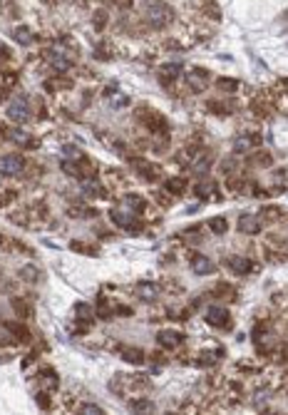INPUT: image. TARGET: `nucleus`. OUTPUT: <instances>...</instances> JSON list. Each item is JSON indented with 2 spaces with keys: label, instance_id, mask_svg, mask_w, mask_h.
I'll list each match as a JSON object with an SVG mask.
<instances>
[{
  "label": "nucleus",
  "instance_id": "nucleus-32",
  "mask_svg": "<svg viewBox=\"0 0 288 415\" xmlns=\"http://www.w3.org/2000/svg\"><path fill=\"white\" fill-rule=\"evenodd\" d=\"M62 172H67L70 177H79V169L75 167V162H62Z\"/></svg>",
  "mask_w": 288,
  "mask_h": 415
},
{
  "label": "nucleus",
  "instance_id": "nucleus-33",
  "mask_svg": "<svg viewBox=\"0 0 288 415\" xmlns=\"http://www.w3.org/2000/svg\"><path fill=\"white\" fill-rule=\"evenodd\" d=\"M211 189H214L211 184H199L194 192H196V197H207V194H211Z\"/></svg>",
  "mask_w": 288,
  "mask_h": 415
},
{
  "label": "nucleus",
  "instance_id": "nucleus-27",
  "mask_svg": "<svg viewBox=\"0 0 288 415\" xmlns=\"http://www.w3.org/2000/svg\"><path fill=\"white\" fill-rule=\"evenodd\" d=\"M75 313H77L79 321H90V318H92V309L85 306V304H77V306H75Z\"/></svg>",
  "mask_w": 288,
  "mask_h": 415
},
{
  "label": "nucleus",
  "instance_id": "nucleus-38",
  "mask_svg": "<svg viewBox=\"0 0 288 415\" xmlns=\"http://www.w3.org/2000/svg\"><path fill=\"white\" fill-rule=\"evenodd\" d=\"M0 246H3V234H0Z\"/></svg>",
  "mask_w": 288,
  "mask_h": 415
},
{
  "label": "nucleus",
  "instance_id": "nucleus-36",
  "mask_svg": "<svg viewBox=\"0 0 288 415\" xmlns=\"http://www.w3.org/2000/svg\"><path fill=\"white\" fill-rule=\"evenodd\" d=\"M13 306H15V311H18L20 316H25V313H30V309H27V306H23V301H13Z\"/></svg>",
  "mask_w": 288,
  "mask_h": 415
},
{
  "label": "nucleus",
  "instance_id": "nucleus-24",
  "mask_svg": "<svg viewBox=\"0 0 288 415\" xmlns=\"http://www.w3.org/2000/svg\"><path fill=\"white\" fill-rule=\"evenodd\" d=\"M134 413H152L154 410V405L149 403V400H144V398H139V400H132V405H130Z\"/></svg>",
  "mask_w": 288,
  "mask_h": 415
},
{
  "label": "nucleus",
  "instance_id": "nucleus-22",
  "mask_svg": "<svg viewBox=\"0 0 288 415\" xmlns=\"http://www.w3.org/2000/svg\"><path fill=\"white\" fill-rule=\"evenodd\" d=\"M209 229H211L214 234H224V232L229 229V224H226V219H224V216H214V219L209 221Z\"/></svg>",
  "mask_w": 288,
  "mask_h": 415
},
{
  "label": "nucleus",
  "instance_id": "nucleus-2",
  "mask_svg": "<svg viewBox=\"0 0 288 415\" xmlns=\"http://www.w3.org/2000/svg\"><path fill=\"white\" fill-rule=\"evenodd\" d=\"M147 20H149L154 27H161V25H167V23L172 20V10L164 5V3H157V5H152V8L147 10Z\"/></svg>",
  "mask_w": 288,
  "mask_h": 415
},
{
  "label": "nucleus",
  "instance_id": "nucleus-4",
  "mask_svg": "<svg viewBox=\"0 0 288 415\" xmlns=\"http://www.w3.org/2000/svg\"><path fill=\"white\" fill-rule=\"evenodd\" d=\"M157 343H159L161 348H167V351H174V348H179V346L184 343V336H182L179 331L167 328V331H161V333L157 336Z\"/></svg>",
  "mask_w": 288,
  "mask_h": 415
},
{
  "label": "nucleus",
  "instance_id": "nucleus-19",
  "mask_svg": "<svg viewBox=\"0 0 288 415\" xmlns=\"http://www.w3.org/2000/svg\"><path fill=\"white\" fill-rule=\"evenodd\" d=\"M283 216V209L281 207H263L261 209V219L263 221H278Z\"/></svg>",
  "mask_w": 288,
  "mask_h": 415
},
{
  "label": "nucleus",
  "instance_id": "nucleus-15",
  "mask_svg": "<svg viewBox=\"0 0 288 415\" xmlns=\"http://www.w3.org/2000/svg\"><path fill=\"white\" fill-rule=\"evenodd\" d=\"M13 37H15V43H20V45H30L35 35H32L30 27H15V30H13Z\"/></svg>",
  "mask_w": 288,
  "mask_h": 415
},
{
  "label": "nucleus",
  "instance_id": "nucleus-20",
  "mask_svg": "<svg viewBox=\"0 0 288 415\" xmlns=\"http://www.w3.org/2000/svg\"><path fill=\"white\" fill-rule=\"evenodd\" d=\"M211 169V162L207 159V157H196L194 162H191V172L194 174H207Z\"/></svg>",
  "mask_w": 288,
  "mask_h": 415
},
{
  "label": "nucleus",
  "instance_id": "nucleus-35",
  "mask_svg": "<svg viewBox=\"0 0 288 415\" xmlns=\"http://www.w3.org/2000/svg\"><path fill=\"white\" fill-rule=\"evenodd\" d=\"M10 137H13L15 142H20V144H25V142H27V134H25V132H20V130H13V132H10Z\"/></svg>",
  "mask_w": 288,
  "mask_h": 415
},
{
  "label": "nucleus",
  "instance_id": "nucleus-14",
  "mask_svg": "<svg viewBox=\"0 0 288 415\" xmlns=\"http://www.w3.org/2000/svg\"><path fill=\"white\" fill-rule=\"evenodd\" d=\"M134 167H137V172L147 179V182H152V179H157V174H159V169L154 167V164H149V162H134Z\"/></svg>",
  "mask_w": 288,
  "mask_h": 415
},
{
  "label": "nucleus",
  "instance_id": "nucleus-16",
  "mask_svg": "<svg viewBox=\"0 0 288 415\" xmlns=\"http://www.w3.org/2000/svg\"><path fill=\"white\" fill-rule=\"evenodd\" d=\"M122 358L125 361H130V363H144V351H139V348H122Z\"/></svg>",
  "mask_w": 288,
  "mask_h": 415
},
{
  "label": "nucleus",
  "instance_id": "nucleus-13",
  "mask_svg": "<svg viewBox=\"0 0 288 415\" xmlns=\"http://www.w3.org/2000/svg\"><path fill=\"white\" fill-rule=\"evenodd\" d=\"M164 189H167L169 194H184V189H186V182H184V179H179V177H174V179H167V182H164Z\"/></svg>",
  "mask_w": 288,
  "mask_h": 415
},
{
  "label": "nucleus",
  "instance_id": "nucleus-34",
  "mask_svg": "<svg viewBox=\"0 0 288 415\" xmlns=\"http://www.w3.org/2000/svg\"><path fill=\"white\" fill-rule=\"evenodd\" d=\"M105 23H107V13H102V10H100V13H95V27H97V30H102V25H105Z\"/></svg>",
  "mask_w": 288,
  "mask_h": 415
},
{
  "label": "nucleus",
  "instance_id": "nucleus-31",
  "mask_svg": "<svg viewBox=\"0 0 288 415\" xmlns=\"http://www.w3.org/2000/svg\"><path fill=\"white\" fill-rule=\"evenodd\" d=\"M209 109H211V112H219V115H229V112H231L229 104H216V102H209Z\"/></svg>",
  "mask_w": 288,
  "mask_h": 415
},
{
  "label": "nucleus",
  "instance_id": "nucleus-8",
  "mask_svg": "<svg viewBox=\"0 0 288 415\" xmlns=\"http://www.w3.org/2000/svg\"><path fill=\"white\" fill-rule=\"evenodd\" d=\"M159 293H161V288H159L157 284H152V281L137 284V296H139L142 301H154V298H159Z\"/></svg>",
  "mask_w": 288,
  "mask_h": 415
},
{
  "label": "nucleus",
  "instance_id": "nucleus-29",
  "mask_svg": "<svg viewBox=\"0 0 288 415\" xmlns=\"http://www.w3.org/2000/svg\"><path fill=\"white\" fill-rule=\"evenodd\" d=\"M251 142H254V139H246V137H236V142H234V149H236V152H246V149L251 147Z\"/></svg>",
  "mask_w": 288,
  "mask_h": 415
},
{
  "label": "nucleus",
  "instance_id": "nucleus-9",
  "mask_svg": "<svg viewBox=\"0 0 288 415\" xmlns=\"http://www.w3.org/2000/svg\"><path fill=\"white\" fill-rule=\"evenodd\" d=\"M3 333H8V338H15V341H30L27 328L20 323H3Z\"/></svg>",
  "mask_w": 288,
  "mask_h": 415
},
{
  "label": "nucleus",
  "instance_id": "nucleus-37",
  "mask_svg": "<svg viewBox=\"0 0 288 415\" xmlns=\"http://www.w3.org/2000/svg\"><path fill=\"white\" fill-rule=\"evenodd\" d=\"M5 100H8V92H5L3 87H0V102H5Z\"/></svg>",
  "mask_w": 288,
  "mask_h": 415
},
{
  "label": "nucleus",
  "instance_id": "nucleus-3",
  "mask_svg": "<svg viewBox=\"0 0 288 415\" xmlns=\"http://www.w3.org/2000/svg\"><path fill=\"white\" fill-rule=\"evenodd\" d=\"M23 164H25V159L20 155H5V157H0V174H5V177L20 174Z\"/></svg>",
  "mask_w": 288,
  "mask_h": 415
},
{
  "label": "nucleus",
  "instance_id": "nucleus-25",
  "mask_svg": "<svg viewBox=\"0 0 288 415\" xmlns=\"http://www.w3.org/2000/svg\"><path fill=\"white\" fill-rule=\"evenodd\" d=\"M79 413H85V415H102L105 408H100V405H95V403H82V405H79Z\"/></svg>",
  "mask_w": 288,
  "mask_h": 415
},
{
  "label": "nucleus",
  "instance_id": "nucleus-17",
  "mask_svg": "<svg viewBox=\"0 0 288 415\" xmlns=\"http://www.w3.org/2000/svg\"><path fill=\"white\" fill-rule=\"evenodd\" d=\"M50 65H52L55 70H70V67H72V60H67L62 52H52V55H50Z\"/></svg>",
  "mask_w": 288,
  "mask_h": 415
},
{
  "label": "nucleus",
  "instance_id": "nucleus-12",
  "mask_svg": "<svg viewBox=\"0 0 288 415\" xmlns=\"http://www.w3.org/2000/svg\"><path fill=\"white\" fill-rule=\"evenodd\" d=\"M189 85H191V90L201 92L204 87H207V70H194L189 75Z\"/></svg>",
  "mask_w": 288,
  "mask_h": 415
},
{
  "label": "nucleus",
  "instance_id": "nucleus-18",
  "mask_svg": "<svg viewBox=\"0 0 288 415\" xmlns=\"http://www.w3.org/2000/svg\"><path fill=\"white\" fill-rule=\"evenodd\" d=\"M125 209H130V211H142V209H144V199H142L139 194H127V197H125Z\"/></svg>",
  "mask_w": 288,
  "mask_h": 415
},
{
  "label": "nucleus",
  "instance_id": "nucleus-28",
  "mask_svg": "<svg viewBox=\"0 0 288 415\" xmlns=\"http://www.w3.org/2000/svg\"><path fill=\"white\" fill-rule=\"evenodd\" d=\"M20 276H23L25 281H37V279H40V271H37L35 266H23V269H20Z\"/></svg>",
  "mask_w": 288,
  "mask_h": 415
},
{
  "label": "nucleus",
  "instance_id": "nucleus-21",
  "mask_svg": "<svg viewBox=\"0 0 288 415\" xmlns=\"http://www.w3.org/2000/svg\"><path fill=\"white\" fill-rule=\"evenodd\" d=\"M62 157H65V162H82V159H85L79 149H77V147H70V144L62 149Z\"/></svg>",
  "mask_w": 288,
  "mask_h": 415
},
{
  "label": "nucleus",
  "instance_id": "nucleus-23",
  "mask_svg": "<svg viewBox=\"0 0 288 415\" xmlns=\"http://www.w3.org/2000/svg\"><path fill=\"white\" fill-rule=\"evenodd\" d=\"M216 87H219L221 92H236V90H238V82L231 80V78H221V80L216 82Z\"/></svg>",
  "mask_w": 288,
  "mask_h": 415
},
{
  "label": "nucleus",
  "instance_id": "nucleus-5",
  "mask_svg": "<svg viewBox=\"0 0 288 415\" xmlns=\"http://www.w3.org/2000/svg\"><path fill=\"white\" fill-rule=\"evenodd\" d=\"M191 271H194V274H199V276H209V274H214V271H216V263H214L209 256L196 254V256L191 259Z\"/></svg>",
  "mask_w": 288,
  "mask_h": 415
},
{
  "label": "nucleus",
  "instance_id": "nucleus-30",
  "mask_svg": "<svg viewBox=\"0 0 288 415\" xmlns=\"http://www.w3.org/2000/svg\"><path fill=\"white\" fill-rule=\"evenodd\" d=\"M254 162H256L259 167H271V155H268V152H259V155L254 157Z\"/></svg>",
  "mask_w": 288,
  "mask_h": 415
},
{
  "label": "nucleus",
  "instance_id": "nucleus-7",
  "mask_svg": "<svg viewBox=\"0 0 288 415\" xmlns=\"http://www.w3.org/2000/svg\"><path fill=\"white\" fill-rule=\"evenodd\" d=\"M238 232H243V234H259L261 232V219H256L251 214H243L238 219Z\"/></svg>",
  "mask_w": 288,
  "mask_h": 415
},
{
  "label": "nucleus",
  "instance_id": "nucleus-1",
  "mask_svg": "<svg viewBox=\"0 0 288 415\" xmlns=\"http://www.w3.org/2000/svg\"><path fill=\"white\" fill-rule=\"evenodd\" d=\"M229 318H231V316H229V311H226L224 306H209V309H207V323L214 326V328H229V326H231Z\"/></svg>",
  "mask_w": 288,
  "mask_h": 415
},
{
  "label": "nucleus",
  "instance_id": "nucleus-26",
  "mask_svg": "<svg viewBox=\"0 0 288 415\" xmlns=\"http://www.w3.org/2000/svg\"><path fill=\"white\" fill-rule=\"evenodd\" d=\"M109 216L114 219V224H117V226H125V229H132V221H130L125 214H122V211H117V209H114Z\"/></svg>",
  "mask_w": 288,
  "mask_h": 415
},
{
  "label": "nucleus",
  "instance_id": "nucleus-11",
  "mask_svg": "<svg viewBox=\"0 0 288 415\" xmlns=\"http://www.w3.org/2000/svg\"><path fill=\"white\" fill-rule=\"evenodd\" d=\"M229 266H231V269H234V274H238V276H243V274H249V271H251L249 259H241V256H231V259H229Z\"/></svg>",
  "mask_w": 288,
  "mask_h": 415
},
{
  "label": "nucleus",
  "instance_id": "nucleus-10",
  "mask_svg": "<svg viewBox=\"0 0 288 415\" xmlns=\"http://www.w3.org/2000/svg\"><path fill=\"white\" fill-rule=\"evenodd\" d=\"M182 75V65H164L159 70V78H161V85L164 82H174L177 78Z\"/></svg>",
  "mask_w": 288,
  "mask_h": 415
},
{
  "label": "nucleus",
  "instance_id": "nucleus-6",
  "mask_svg": "<svg viewBox=\"0 0 288 415\" xmlns=\"http://www.w3.org/2000/svg\"><path fill=\"white\" fill-rule=\"evenodd\" d=\"M8 117L15 120V122H27L30 120V107L25 100H15L8 104Z\"/></svg>",
  "mask_w": 288,
  "mask_h": 415
}]
</instances>
